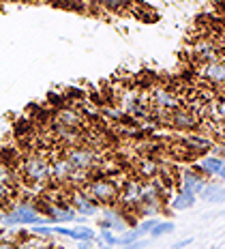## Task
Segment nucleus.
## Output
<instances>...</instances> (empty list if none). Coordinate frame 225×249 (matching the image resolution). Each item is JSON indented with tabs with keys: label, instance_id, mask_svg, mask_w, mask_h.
<instances>
[{
	"label": "nucleus",
	"instance_id": "nucleus-8",
	"mask_svg": "<svg viewBox=\"0 0 225 249\" xmlns=\"http://www.w3.org/2000/svg\"><path fill=\"white\" fill-rule=\"evenodd\" d=\"M180 191H189L197 198V194L204 189V185H206V178L197 172L195 168H185L180 172Z\"/></svg>",
	"mask_w": 225,
	"mask_h": 249
},
{
	"label": "nucleus",
	"instance_id": "nucleus-20",
	"mask_svg": "<svg viewBox=\"0 0 225 249\" xmlns=\"http://www.w3.org/2000/svg\"><path fill=\"white\" fill-rule=\"evenodd\" d=\"M193 243H195V238H193V236H187V238H180V241H176L170 249H187L189 245H193Z\"/></svg>",
	"mask_w": 225,
	"mask_h": 249
},
{
	"label": "nucleus",
	"instance_id": "nucleus-2",
	"mask_svg": "<svg viewBox=\"0 0 225 249\" xmlns=\"http://www.w3.org/2000/svg\"><path fill=\"white\" fill-rule=\"evenodd\" d=\"M86 196L90 198L95 204H105V206H116L118 202V194H120V187L114 183L112 178H95L86 185Z\"/></svg>",
	"mask_w": 225,
	"mask_h": 249
},
{
	"label": "nucleus",
	"instance_id": "nucleus-1",
	"mask_svg": "<svg viewBox=\"0 0 225 249\" xmlns=\"http://www.w3.org/2000/svg\"><path fill=\"white\" fill-rule=\"evenodd\" d=\"M0 221H2L4 226H33V228L50 224V221L36 211V206L33 202H22V204L11 206V209L0 217Z\"/></svg>",
	"mask_w": 225,
	"mask_h": 249
},
{
	"label": "nucleus",
	"instance_id": "nucleus-5",
	"mask_svg": "<svg viewBox=\"0 0 225 249\" xmlns=\"http://www.w3.org/2000/svg\"><path fill=\"white\" fill-rule=\"evenodd\" d=\"M65 159H67V163L73 168V172L82 174V172H88V170L95 165L97 155L92 153L90 148H86V146H75V148H71L69 153H67Z\"/></svg>",
	"mask_w": 225,
	"mask_h": 249
},
{
	"label": "nucleus",
	"instance_id": "nucleus-12",
	"mask_svg": "<svg viewBox=\"0 0 225 249\" xmlns=\"http://www.w3.org/2000/svg\"><path fill=\"white\" fill-rule=\"evenodd\" d=\"M195 202L197 198L193 194H189V191H178L176 198L170 202V206H172V211H187V209H193Z\"/></svg>",
	"mask_w": 225,
	"mask_h": 249
},
{
	"label": "nucleus",
	"instance_id": "nucleus-22",
	"mask_svg": "<svg viewBox=\"0 0 225 249\" xmlns=\"http://www.w3.org/2000/svg\"><path fill=\"white\" fill-rule=\"evenodd\" d=\"M0 249H15V241H7V238H0Z\"/></svg>",
	"mask_w": 225,
	"mask_h": 249
},
{
	"label": "nucleus",
	"instance_id": "nucleus-14",
	"mask_svg": "<svg viewBox=\"0 0 225 249\" xmlns=\"http://www.w3.org/2000/svg\"><path fill=\"white\" fill-rule=\"evenodd\" d=\"M176 230V224L174 221H161L159 219V224H156L153 230H150V241H156V238H161V236H167V234H172V232Z\"/></svg>",
	"mask_w": 225,
	"mask_h": 249
},
{
	"label": "nucleus",
	"instance_id": "nucleus-3",
	"mask_svg": "<svg viewBox=\"0 0 225 249\" xmlns=\"http://www.w3.org/2000/svg\"><path fill=\"white\" fill-rule=\"evenodd\" d=\"M22 174L28 183H48L52 176H54V172H52V163L48 159L39 157V155H30V157L24 159Z\"/></svg>",
	"mask_w": 225,
	"mask_h": 249
},
{
	"label": "nucleus",
	"instance_id": "nucleus-9",
	"mask_svg": "<svg viewBox=\"0 0 225 249\" xmlns=\"http://www.w3.org/2000/svg\"><path fill=\"white\" fill-rule=\"evenodd\" d=\"M197 73L202 77H206V82L210 84L212 88H223V80H225V69H223V60L221 62H204L200 65Z\"/></svg>",
	"mask_w": 225,
	"mask_h": 249
},
{
	"label": "nucleus",
	"instance_id": "nucleus-16",
	"mask_svg": "<svg viewBox=\"0 0 225 249\" xmlns=\"http://www.w3.org/2000/svg\"><path fill=\"white\" fill-rule=\"evenodd\" d=\"M142 234L138 232V228H129V230H124L122 234H118V247H124V245H131V243L139 241Z\"/></svg>",
	"mask_w": 225,
	"mask_h": 249
},
{
	"label": "nucleus",
	"instance_id": "nucleus-6",
	"mask_svg": "<svg viewBox=\"0 0 225 249\" xmlns=\"http://www.w3.org/2000/svg\"><path fill=\"white\" fill-rule=\"evenodd\" d=\"M195 170L200 172L204 178H210V180H223L225 174V161L223 157H217V155H208V157L197 159Z\"/></svg>",
	"mask_w": 225,
	"mask_h": 249
},
{
	"label": "nucleus",
	"instance_id": "nucleus-19",
	"mask_svg": "<svg viewBox=\"0 0 225 249\" xmlns=\"http://www.w3.org/2000/svg\"><path fill=\"white\" fill-rule=\"evenodd\" d=\"M139 170H142V174H144V176H155V174H156V163L153 161V157L144 159V165H142Z\"/></svg>",
	"mask_w": 225,
	"mask_h": 249
},
{
	"label": "nucleus",
	"instance_id": "nucleus-18",
	"mask_svg": "<svg viewBox=\"0 0 225 249\" xmlns=\"http://www.w3.org/2000/svg\"><path fill=\"white\" fill-rule=\"evenodd\" d=\"M156 224H159V219H156V217H150V219H144L142 224L135 226V228H138V232L144 236V234H150V230H153Z\"/></svg>",
	"mask_w": 225,
	"mask_h": 249
},
{
	"label": "nucleus",
	"instance_id": "nucleus-15",
	"mask_svg": "<svg viewBox=\"0 0 225 249\" xmlns=\"http://www.w3.org/2000/svg\"><path fill=\"white\" fill-rule=\"evenodd\" d=\"M95 241H99V245H103L107 249L118 247V234H114V232H109V230H99Z\"/></svg>",
	"mask_w": 225,
	"mask_h": 249
},
{
	"label": "nucleus",
	"instance_id": "nucleus-11",
	"mask_svg": "<svg viewBox=\"0 0 225 249\" xmlns=\"http://www.w3.org/2000/svg\"><path fill=\"white\" fill-rule=\"evenodd\" d=\"M153 101H155V106H159V107H170V110H176L178 107L174 90H170V88H165V86L155 88L153 90Z\"/></svg>",
	"mask_w": 225,
	"mask_h": 249
},
{
	"label": "nucleus",
	"instance_id": "nucleus-7",
	"mask_svg": "<svg viewBox=\"0 0 225 249\" xmlns=\"http://www.w3.org/2000/svg\"><path fill=\"white\" fill-rule=\"evenodd\" d=\"M167 118L170 123L178 129H195L200 127V118L193 110H187V107H176V110L167 112Z\"/></svg>",
	"mask_w": 225,
	"mask_h": 249
},
{
	"label": "nucleus",
	"instance_id": "nucleus-23",
	"mask_svg": "<svg viewBox=\"0 0 225 249\" xmlns=\"http://www.w3.org/2000/svg\"><path fill=\"white\" fill-rule=\"evenodd\" d=\"M92 243H77V249H92Z\"/></svg>",
	"mask_w": 225,
	"mask_h": 249
},
{
	"label": "nucleus",
	"instance_id": "nucleus-17",
	"mask_svg": "<svg viewBox=\"0 0 225 249\" xmlns=\"http://www.w3.org/2000/svg\"><path fill=\"white\" fill-rule=\"evenodd\" d=\"M30 236L52 238L54 236V232H52V226H35V228H30Z\"/></svg>",
	"mask_w": 225,
	"mask_h": 249
},
{
	"label": "nucleus",
	"instance_id": "nucleus-13",
	"mask_svg": "<svg viewBox=\"0 0 225 249\" xmlns=\"http://www.w3.org/2000/svg\"><path fill=\"white\" fill-rule=\"evenodd\" d=\"M95 238H97V232L92 230L90 226L77 224L75 228H71V241H77V243H92Z\"/></svg>",
	"mask_w": 225,
	"mask_h": 249
},
{
	"label": "nucleus",
	"instance_id": "nucleus-4",
	"mask_svg": "<svg viewBox=\"0 0 225 249\" xmlns=\"http://www.w3.org/2000/svg\"><path fill=\"white\" fill-rule=\"evenodd\" d=\"M67 204L75 211L77 217H97L99 209H101V206L95 204V202L88 198L86 191L80 189V187H75V189H71L69 194H67Z\"/></svg>",
	"mask_w": 225,
	"mask_h": 249
},
{
	"label": "nucleus",
	"instance_id": "nucleus-25",
	"mask_svg": "<svg viewBox=\"0 0 225 249\" xmlns=\"http://www.w3.org/2000/svg\"><path fill=\"white\" fill-rule=\"evenodd\" d=\"M92 249H107V247H103V245H99V247H92Z\"/></svg>",
	"mask_w": 225,
	"mask_h": 249
},
{
	"label": "nucleus",
	"instance_id": "nucleus-24",
	"mask_svg": "<svg viewBox=\"0 0 225 249\" xmlns=\"http://www.w3.org/2000/svg\"><path fill=\"white\" fill-rule=\"evenodd\" d=\"M210 249H223V245H212Z\"/></svg>",
	"mask_w": 225,
	"mask_h": 249
},
{
	"label": "nucleus",
	"instance_id": "nucleus-21",
	"mask_svg": "<svg viewBox=\"0 0 225 249\" xmlns=\"http://www.w3.org/2000/svg\"><path fill=\"white\" fill-rule=\"evenodd\" d=\"M148 245H150V241H142V238H139V241L131 243V245H124V247H120V249H146Z\"/></svg>",
	"mask_w": 225,
	"mask_h": 249
},
{
	"label": "nucleus",
	"instance_id": "nucleus-10",
	"mask_svg": "<svg viewBox=\"0 0 225 249\" xmlns=\"http://www.w3.org/2000/svg\"><path fill=\"white\" fill-rule=\"evenodd\" d=\"M197 196L208 204H223V180H206L204 189Z\"/></svg>",
	"mask_w": 225,
	"mask_h": 249
}]
</instances>
